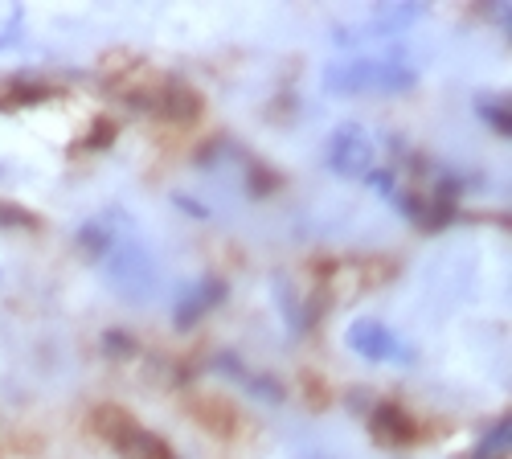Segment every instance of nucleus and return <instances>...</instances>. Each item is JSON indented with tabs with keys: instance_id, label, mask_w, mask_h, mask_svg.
<instances>
[{
	"instance_id": "obj_9",
	"label": "nucleus",
	"mask_w": 512,
	"mask_h": 459,
	"mask_svg": "<svg viewBox=\"0 0 512 459\" xmlns=\"http://www.w3.org/2000/svg\"><path fill=\"white\" fill-rule=\"evenodd\" d=\"M476 115L488 123V128H492L500 140L512 136V103H508L504 95H480V99H476Z\"/></svg>"
},
{
	"instance_id": "obj_13",
	"label": "nucleus",
	"mask_w": 512,
	"mask_h": 459,
	"mask_svg": "<svg viewBox=\"0 0 512 459\" xmlns=\"http://www.w3.org/2000/svg\"><path fill=\"white\" fill-rule=\"evenodd\" d=\"M103 353H107L111 361H123V357L136 353V341L127 337L123 328H107V332H103Z\"/></svg>"
},
{
	"instance_id": "obj_8",
	"label": "nucleus",
	"mask_w": 512,
	"mask_h": 459,
	"mask_svg": "<svg viewBox=\"0 0 512 459\" xmlns=\"http://www.w3.org/2000/svg\"><path fill=\"white\" fill-rule=\"evenodd\" d=\"M54 95V82L46 78H9L5 87H0V107H33V103H46Z\"/></svg>"
},
{
	"instance_id": "obj_15",
	"label": "nucleus",
	"mask_w": 512,
	"mask_h": 459,
	"mask_svg": "<svg viewBox=\"0 0 512 459\" xmlns=\"http://www.w3.org/2000/svg\"><path fill=\"white\" fill-rule=\"evenodd\" d=\"M111 140H115V119H99L87 136V148H107Z\"/></svg>"
},
{
	"instance_id": "obj_6",
	"label": "nucleus",
	"mask_w": 512,
	"mask_h": 459,
	"mask_svg": "<svg viewBox=\"0 0 512 459\" xmlns=\"http://www.w3.org/2000/svg\"><path fill=\"white\" fill-rule=\"evenodd\" d=\"M152 111L160 119H173V123H189L201 115V95L197 87H189L185 78H164L160 87L152 91Z\"/></svg>"
},
{
	"instance_id": "obj_2",
	"label": "nucleus",
	"mask_w": 512,
	"mask_h": 459,
	"mask_svg": "<svg viewBox=\"0 0 512 459\" xmlns=\"http://www.w3.org/2000/svg\"><path fill=\"white\" fill-rule=\"evenodd\" d=\"M418 82V70H410L406 62H390V58H353V62H340L324 70V87L336 95H361V91H410Z\"/></svg>"
},
{
	"instance_id": "obj_1",
	"label": "nucleus",
	"mask_w": 512,
	"mask_h": 459,
	"mask_svg": "<svg viewBox=\"0 0 512 459\" xmlns=\"http://www.w3.org/2000/svg\"><path fill=\"white\" fill-rule=\"evenodd\" d=\"M78 250L87 255L103 283L127 304H148L156 291V259L140 234V226L132 222V214L123 210H103L91 222L78 226Z\"/></svg>"
},
{
	"instance_id": "obj_5",
	"label": "nucleus",
	"mask_w": 512,
	"mask_h": 459,
	"mask_svg": "<svg viewBox=\"0 0 512 459\" xmlns=\"http://www.w3.org/2000/svg\"><path fill=\"white\" fill-rule=\"evenodd\" d=\"M226 291H230V287H226L222 275H197L193 283L181 287V296H177V304H173V324H177L181 332L197 328L213 308L226 304Z\"/></svg>"
},
{
	"instance_id": "obj_10",
	"label": "nucleus",
	"mask_w": 512,
	"mask_h": 459,
	"mask_svg": "<svg viewBox=\"0 0 512 459\" xmlns=\"http://www.w3.org/2000/svg\"><path fill=\"white\" fill-rule=\"evenodd\" d=\"M418 17H422L418 5H381V9L373 13V25H377L381 33H394V29H406V25L418 21Z\"/></svg>"
},
{
	"instance_id": "obj_14",
	"label": "nucleus",
	"mask_w": 512,
	"mask_h": 459,
	"mask_svg": "<svg viewBox=\"0 0 512 459\" xmlns=\"http://www.w3.org/2000/svg\"><path fill=\"white\" fill-rule=\"evenodd\" d=\"M275 185H279V177H271V173H267V164H250V193H254V197L271 193Z\"/></svg>"
},
{
	"instance_id": "obj_11",
	"label": "nucleus",
	"mask_w": 512,
	"mask_h": 459,
	"mask_svg": "<svg viewBox=\"0 0 512 459\" xmlns=\"http://www.w3.org/2000/svg\"><path fill=\"white\" fill-rule=\"evenodd\" d=\"M508 439H512L508 419H496V427L480 439V447H476V455H472V459H504V455H508Z\"/></svg>"
},
{
	"instance_id": "obj_12",
	"label": "nucleus",
	"mask_w": 512,
	"mask_h": 459,
	"mask_svg": "<svg viewBox=\"0 0 512 459\" xmlns=\"http://www.w3.org/2000/svg\"><path fill=\"white\" fill-rule=\"evenodd\" d=\"M37 226H41L37 214L21 210L13 201H0V230H37Z\"/></svg>"
},
{
	"instance_id": "obj_3",
	"label": "nucleus",
	"mask_w": 512,
	"mask_h": 459,
	"mask_svg": "<svg viewBox=\"0 0 512 459\" xmlns=\"http://www.w3.org/2000/svg\"><path fill=\"white\" fill-rule=\"evenodd\" d=\"M349 349L361 357V361H373V365H410L414 361V349L398 337V332L390 324H381L373 316H361L349 324L345 332Z\"/></svg>"
},
{
	"instance_id": "obj_7",
	"label": "nucleus",
	"mask_w": 512,
	"mask_h": 459,
	"mask_svg": "<svg viewBox=\"0 0 512 459\" xmlns=\"http://www.w3.org/2000/svg\"><path fill=\"white\" fill-rule=\"evenodd\" d=\"M369 431L381 439V443H390V447H406L418 439V423H414V414L398 402H377L373 414H369Z\"/></svg>"
},
{
	"instance_id": "obj_4",
	"label": "nucleus",
	"mask_w": 512,
	"mask_h": 459,
	"mask_svg": "<svg viewBox=\"0 0 512 459\" xmlns=\"http://www.w3.org/2000/svg\"><path fill=\"white\" fill-rule=\"evenodd\" d=\"M328 169L336 177H353L365 181L377 169V144L361 123H340L328 140Z\"/></svg>"
}]
</instances>
